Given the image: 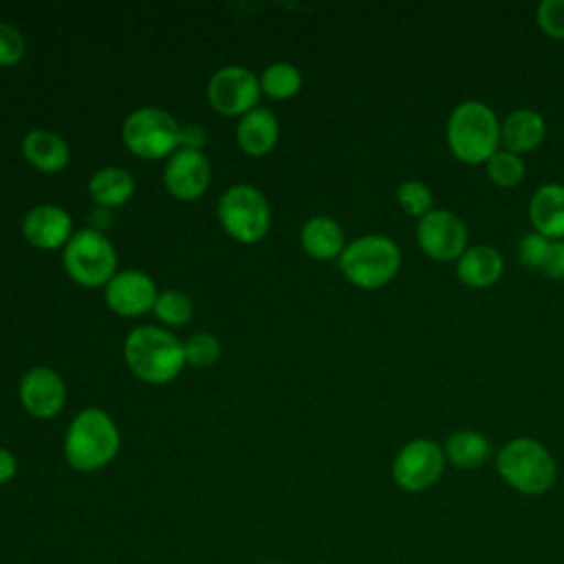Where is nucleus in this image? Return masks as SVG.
Instances as JSON below:
<instances>
[{"label":"nucleus","instance_id":"nucleus-1","mask_svg":"<svg viewBox=\"0 0 564 564\" xmlns=\"http://www.w3.org/2000/svg\"><path fill=\"white\" fill-rule=\"evenodd\" d=\"M445 137L452 154L463 163H487L500 143V121L480 99L460 101L447 117Z\"/></svg>","mask_w":564,"mask_h":564},{"label":"nucleus","instance_id":"nucleus-2","mask_svg":"<svg viewBox=\"0 0 564 564\" xmlns=\"http://www.w3.org/2000/svg\"><path fill=\"white\" fill-rule=\"evenodd\" d=\"M119 430L112 419L97 408L82 410L64 436V456L77 471L106 467L119 452Z\"/></svg>","mask_w":564,"mask_h":564},{"label":"nucleus","instance_id":"nucleus-3","mask_svg":"<svg viewBox=\"0 0 564 564\" xmlns=\"http://www.w3.org/2000/svg\"><path fill=\"white\" fill-rule=\"evenodd\" d=\"M496 469L502 480L520 494L542 496L555 482L553 454L535 438L518 436L505 443L496 454Z\"/></svg>","mask_w":564,"mask_h":564},{"label":"nucleus","instance_id":"nucleus-4","mask_svg":"<svg viewBox=\"0 0 564 564\" xmlns=\"http://www.w3.org/2000/svg\"><path fill=\"white\" fill-rule=\"evenodd\" d=\"M123 357L130 370L150 383L172 381L185 364L183 344L159 326L134 328L126 337Z\"/></svg>","mask_w":564,"mask_h":564},{"label":"nucleus","instance_id":"nucleus-5","mask_svg":"<svg viewBox=\"0 0 564 564\" xmlns=\"http://www.w3.org/2000/svg\"><path fill=\"white\" fill-rule=\"evenodd\" d=\"M339 269L350 284L359 289H379L399 273L401 249L388 236H361L344 247Z\"/></svg>","mask_w":564,"mask_h":564},{"label":"nucleus","instance_id":"nucleus-6","mask_svg":"<svg viewBox=\"0 0 564 564\" xmlns=\"http://www.w3.org/2000/svg\"><path fill=\"white\" fill-rule=\"evenodd\" d=\"M66 273L82 286L108 284L117 269L112 242L95 227L79 229L64 247Z\"/></svg>","mask_w":564,"mask_h":564},{"label":"nucleus","instance_id":"nucleus-7","mask_svg":"<svg viewBox=\"0 0 564 564\" xmlns=\"http://www.w3.org/2000/svg\"><path fill=\"white\" fill-rule=\"evenodd\" d=\"M123 143L141 159L172 156L181 145V126L159 108H139L123 121Z\"/></svg>","mask_w":564,"mask_h":564},{"label":"nucleus","instance_id":"nucleus-8","mask_svg":"<svg viewBox=\"0 0 564 564\" xmlns=\"http://www.w3.org/2000/svg\"><path fill=\"white\" fill-rule=\"evenodd\" d=\"M218 220L238 242H256L269 229V203L251 185H234L218 200Z\"/></svg>","mask_w":564,"mask_h":564},{"label":"nucleus","instance_id":"nucleus-9","mask_svg":"<svg viewBox=\"0 0 564 564\" xmlns=\"http://www.w3.org/2000/svg\"><path fill=\"white\" fill-rule=\"evenodd\" d=\"M445 463V454L436 441L414 438L397 452L392 460V480L403 491L416 494L438 482Z\"/></svg>","mask_w":564,"mask_h":564},{"label":"nucleus","instance_id":"nucleus-10","mask_svg":"<svg viewBox=\"0 0 564 564\" xmlns=\"http://www.w3.org/2000/svg\"><path fill=\"white\" fill-rule=\"evenodd\" d=\"M416 242L432 260H458L467 249V227L458 214L434 207L419 218Z\"/></svg>","mask_w":564,"mask_h":564},{"label":"nucleus","instance_id":"nucleus-11","mask_svg":"<svg viewBox=\"0 0 564 564\" xmlns=\"http://www.w3.org/2000/svg\"><path fill=\"white\" fill-rule=\"evenodd\" d=\"M207 95L212 106L227 115H247L260 97V79L245 66H225L209 79Z\"/></svg>","mask_w":564,"mask_h":564},{"label":"nucleus","instance_id":"nucleus-12","mask_svg":"<svg viewBox=\"0 0 564 564\" xmlns=\"http://www.w3.org/2000/svg\"><path fill=\"white\" fill-rule=\"evenodd\" d=\"M167 192L178 200H196L209 185V163L198 150L181 148L163 170Z\"/></svg>","mask_w":564,"mask_h":564},{"label":"nucleus","instance_id":"nucleus-13","mask_svg":"<svg viewBox=\"0 0 564 564\" xmlns=\"http://www.w3.org/2000/svg\"><path fill=\"white\" fill-rule=\"evenodd\" d=\"M156 295L159 293L152 278L143 271L115 273L112 280L106 284L108 306L123 317H137L148 313L150 308H154Z\"/></svg>","mask_w":564,"mask_h":564},{"label":"nucleus","instance_id":"nucleus-14","mask_svg":"<svg viewBox=\"0 0 564 564\" xmlns=\"http://www.w3.org/2000/svg\"><path fill=\"white\" fill-rule=\"evenodd\" d=\"M66 399L62 377L51 368H33L20 381V401L37 419L55 416Z\"/></svg>","mask_w":564,"mask_h":564},{"label":"nucleus","instance_id":"nucleus-15","mask_svg":"<svg viewBox=\"0 0 564 564\" xmlns=\"http://www.w3.org/2000/svg\"><path fill=\"white\" fill-rule=\"evenodd\" d=\"M73 220L57 205L33 207L22 223L24 238L40 249H57L70 240Z\"/></svg>","mask_w":564,"mask_h":564},{"label":"nucleus","instance_id":"nucleus-16","mask_svg":"<svg viewBox=\"0 0 564 564\" xmlns=\"http://www.w3.org/2000/svg\"><path fill=\"white\" fill-rule=\"evenodd\" d=\"M529 218L538 234L549 240H564V185L544 183L529 200Z\"/></svg>","mask_w":564,"mask_h":564},{"label":"nucleus","instance_id":"nucleus-17","mask_svg":"<svg viewBox=\"0 0 564 564\" xmlns=\"http://www.w3.org/2000/svg\"><path fill=\"white\" fill-rule=\"evenodd\" d=\"M544 137L546 121L538 110L516 108L500 121V143L509 152H531L544 141Z\"/></svg>","mask_w":564,"mask_h":564},{"label":"nucleus","instance_id":"nucleus-18","mask_svg":"<svg viewBox=\"0 0 564 564\" xmlns=\"http://www.w3.org/2000/svg\"><path fill=\"white\" fill-rule=\"evenodd\" d=\"M505 271V260L498 249L489 245H471L456 260V275L471 289L494 286Z\"/></svg>","mask_w":564,"mask_h":564},{"label":"nucleus","instance_id":"nucleus-19","mask_svg":"<svg viewBox=\"0 0 564 564\" xmlns=\"http://www.w3.org/2000/svg\"><path fill=\"white\" fill-rule=\"evenodd\" d=\"M236 137H238V145L247 154L262 156L278 141V121L273 112H269L267 108H253L240 119Z\"/></svg>","mask_w":564,"mask_h":564},{"label":"nucleus","instance_id":"nucleus-20","mask_svg":"<svg viewBox=\"0 0 564 564\" xmlns=\"http://www.w3.org/2000/svg\"><path fill=\"white\" fill-rule=\"evenodd\" d=\"M302 247L317 260H333L344 251V229L328 216H313L304 223L300 234Z\"/></svg>","mask_w":564,"mask_h":564},{"label":"nucleus","instance_id":"nucleus-21","mask_svg":"<svg viewBox=\"0 0 564 564\" xmlns=\"http://www.w3.org/2000/svg\"><path fill=\"white\" fill-rule=\"evenodd\" d=\"M22 152L33 167L46 174H55L68 163V145L48 130H31L22 141Z\"/></svg>","mask_w":564,"mask_h":564},{"label":"nucleus","instance_id":"nucleus-22","mask_svg":"<svg viewBox=\"0 0 564 564\" xmlns=\"http://www.w3.org/2000/svg\"><path fill=\"white\" fill-rule=\"evenodd\" d=\"M445 460L460 469H474L487 463L491 456V443L482 432L476 430H456L447 436L443 445Z\"/></svg>","mask_w":564,"mask_h":564},{"label":"nucleus","instance_id":"nucleus-23","mask_svg":"<svg viewBox=\"0 0 564 564\" xmlns=\"http://www.w3.org/2000/svg\"><path fill=\"white\" fill-rule=\"evenodd\" d=\"M88 192L101 207H117L132 196L134 181L123 167H104L90 178Z\"/></svg>","mask_w":564,"mask_h":564},{"label":"nucleus","instance_id":"nucleus-24","mask_svg":"<svg viewBox=\"0 0 564 564\" xmlns=\"http://www.w3.org/2000/svg\"><path fill=\"white\" fill-rule=\"evenodd\" d=\"M300 86H302V77L297 68L286 62L271 64L260 75V88L273 99H289L300 90Z\"/></svg>","mask_w":564,"mask_h":564},{"label":"nucleus","instance_id":"nucleus-25","mask_svg":"<svg viewBox=\"0 0 564 564\" xmlns=\"http://www.w3.org/2000/svg\"><path fill=\"white\" fill-rule=\"evenodd\" d=\"M485 167L487 176L500 187H516L524 178V161L520 159V154L509 150L494 152Z\"/></svg>","mask_w":564,"mask_h":564},{"label":"nucleus","instance_id":"nucleus-26","mask_svg":"<svg viewBox=\"0 0 564 564\" xmlns=\"http://www.w3.org/2000/svg\"><path fill=\"white\" fill-rule=\"evenodd\" d=\"M156 317L167 326H181L192 317V302L181 291H163L154 302Z\"/></svg>","mask_w":564,"mask_h":564},{"label":"nucleus","instance_id":"nucleus-27","mask_svg":"<svg viewBox=\"0 0 564 564\" xmlns=\"http://www.w3.org/2000/svg\"><path fill=\"white\" fill-rule=\"evenodd\" d=\"M397 200H399V205H401L410 216H416V218H421V216H425L430 209H434V207H432V203H434L432 189H430L423 181H419V178H408V181H403V183L399 185V189H397Z\"/></svg>","mask_w":564,"mask_h":564},{"label":"nucleus","instance_id":"nucleus-28","mask_svg":"<svg viewBox=\"0 0 564 564\" xmlns=\"http://www.w3.org/2000/svg\"><path fill=\"white\" fill-rule=\"evenodd\" d=\"M183 350H185L187 364L196 368H207L218 359L220 344L212 333H196L183 344Z\"/></svg>","mask_w":564,"mask_h":564},{"label":"nucleus","instance_id":"nucleus-29","mask_svg":"<svg viewBox=\"0 0 564 564\" xmlns=\"http://www.w3.org/2000/svg\"><path fill=\"white\" fill-rule=\"evenodd\" d=\"M535 20L542 33L564 40V0H542L535 9Z\"/></svg>","mask_w":564,"mask_h":564},{"label":"nucleus","instance_id":"nucleus-30","mask_svg":"<svg viewBox=\"0 0 564 564\" xmlns=\"http://www.w3.org/2000/svg\"><path fill=\"white\" fill-rule=\"evenodd\" d=\"M549 245H551V240L544 238V236L538 234V231L524 234V236L520 238V242H518V258H520V262H522L527 269H538V271H540V267H542V262H544V256H546V251H549Z\"/></svg>","mask_w":564,"mask_h":564},{"label":"nucleus","instance_id":"nucleus-31","mask_svg":"<svg viewBox=\"0 0 564 564\" xmlns=\"http://www.w3.org/2000/svg\"><path fill=\"white\" fill-rule=\"evenodd\" d=\"M24 55V40L18 29L0 22V66H11Z\"/></svg>","mask_w":564,"mask_h":564},{"label":"nucleus","instance_id":"nucleus-32","mask_svg":"<svg viewBox=\"0 0 564 564\" xmlns=\"http://www.w3.org/2000/svg\"><path fill=\"white\" fill-rule=\"evenodd\" d=\"M540 271L551 280L564 278V240H551Z\"/></svg>","mask_w":564,"mask_h":564},{"label":"nucleus","instance_id":"nucleus-33","mask_svg":"<svg viewBox=\"0 0 564 564\" xmlns=\"http://www.w3.org/2000/svg\"><path fill=\"white\" fill-rule=\"evenodd\" d=\"M205 143V130L196 123L181 128V145L187 150H198Z\"/></svg>","mask_w":564,"mask_h":564},{"label":"nucleus","instance_id":"nucleus-34","mask_svg":"<svg viewBox=\"0 0 564 564\" xmlns=\"http://www.w3.org/2000/svg\"><path fill=\"white\" fill-rule=\"evenodd\" d=\"M18 471V463L15 456L9 449L0 447V485H7Z\"/></svg>","mask_w":564,"mask_h":564}]
</instances>
